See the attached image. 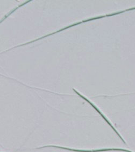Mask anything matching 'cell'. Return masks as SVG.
Masks as SVG:
<instances>
[{
	"mask_svg": "<svg viewBox=\"0 0 135 152\" xmlns=\"http://www.w3.org/2000/svg\"><path fill=\"white\" fill-rule=\"evenodd\" d=\"M56 147V148H59L62 149H68V150H70V151H73L75 152H102V151H124V152H132L131 151H130L128 150L123 149H119V148H108V149H97V150H92V151H82V150H76V149H70L68 148H65V147H62L55 146H46L42 147H41V148H45V147Z\"/></svg>",
	"mask_w": 135,
	"mask_h": 152,
	"instance_id": "cell-1",
	"label": "cell"
}]
</instances>
